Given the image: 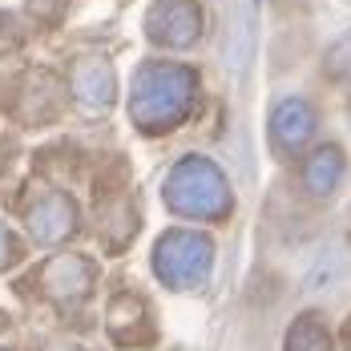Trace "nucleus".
<instances>
[{
    "instance_id": "nucleus-1",
    "label": "nucleus",
    "mask_w": 351,
    "mask_h": 351,
    "mask_svg": "<svg viewBox=\"0 0 351 351\" xmlns=\"http://www.w3.org/2000/svg\"><path fill=\"white\" fill-rule=\"evenodd\" d=\"M250 53H254V40H250V16H246V8L230 4V8H226V40H222L226 69L234 73V77H243Z\"/></svg>"
},
{
    "instance_id": "nucleus-2",
    "label": "nucleus",
    "mask_w": 351,
    "mask_h": 351,
    "mask_svg": "<svg viewBox=\"0 0 351 351\" xmlns=\"http://www.w3.org/2000/svg\"><path fill=\"white\" fill-rule=\"evenodd\" d=\"M343 271H348V250H343L339 243L327 246V250L315 258L311 275H307V291H323V287H331V282L339 279Z\"/></svg>"
}]
</instances>
